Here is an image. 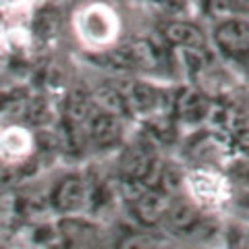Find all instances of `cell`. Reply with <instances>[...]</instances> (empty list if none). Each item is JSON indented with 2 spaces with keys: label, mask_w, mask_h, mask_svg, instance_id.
<instances>
[{
  "label": "cell",
  "mask_w": 249,
  "mask_h": 249,
  "mask_svg": "<svg viewBox=\"0 0 249 249\" xmlns=\"http://www.w3.org/2000/svg\"><path fill=\"white\" fill-rule=\"evenodd\" d=\"M232 2H235L239 9H243V11H247V0H232Z\"/></svg>",
  "instance_id": "cell-12"
},
{
  "label": "cell",
  "mask_w": 249,
  "mask_h": 249,
  "mask_svg": "<svg viewBox=\"0 0 249 249\" xmlns=\"http://www.w3.org/2000/svg\"><path fill=\"white\" fill-rule=\"evenodd\" d=\"M208 44L216 58L243 79L249 58L247 13H232L212 19L208 25Z\"/></svg>",
  "instance_id": "cell-1"
},
{
  "label": "cell",
  "mask_w": 249,
  "mask_h": 249,
  "mask_svg": "<svg viewBox=\"0 0 249 249\" xmlns=\"http://www.w3.org/2000/svg\"><path fill=\"white\" fill-rule=\"evenodd\" d=\"M56 235L60 243L71 247H91L104 243V229L96 218L89 214H71V216H58L56 222Z\"/></svg>",
  "instance_id": "cell-7"
},
{
  "label": "cell",
  "mask_w": 249,
  "mask_h": 249,
  "mask_svg": "<svg viewBox=\"0 0 249 249\" xmlns=\"http://www.w3.org/2000/svg\"><path fill=\"white\" fill-rule=\"evenodd\" d=\"M48 206L56 216L83 214L88 208V175L69 170L50 185Z\"/></svg>",
  "instance_id": "cell-5"
},
{
  "label": "cell",
  "mask_w": 249,
  "mask_h": 249,
  "mask_svg": "<svg viewBox=\"0 0 249 249\" xmlns=\"http://www.w3.org/2000/svg\"><path fill=\"white\" fill-rule=\"evenodd\" d=\"M44 4H50V0H31V11L37 9V6H44Z\"/></svg>",
  "instance_id": "cell-11"
},
{
  "label": "cell",
  "mask_w": 249,
  "mask_h": 249,
  "mask_svg": "<svg viewBox=\"0 0 249 249\" xmlns=\"http://www.w3.org/2000/svg\"><path fill=\"white\" fill-rule=\"evenodd\" d=\"M183 193L197 208L210 214H220L232 201V183L222 173L208 166H197L183 175Z\"/></svg>",
  "instance_id": "cell-3"
},
{
  "label": "cell",
  "mask_w": 249,
  "mask_h": 249,
  "mask_svg": "<svg viewBox=\"0 0 249 249\" xmlns=\"http://www.w3.org/2000/svg\"><path fill=\"white\" fill-rule=\"evenodd\" d=\"M36 137L23 124H6L0 129V164L21 166L34 156Z\"/></svg>",
  "instance_id": "cell-8"
},
{
  "label": "cell",
  "mask_w": 249,
  "mask_h": 249,
  "mask_svg": "<svg viewBox=\"0 0 249 249\" xmlns=\"http://www.w3.org/2000/svg\"><path fill=\"white\" fill-rule=\"evenodd\" d=\"M31 11V0H0V17H17Z\"/></svg>",
  "instance_id": "cell-10"
},
{
  "label": "cell",
  "mask_w": 249,
  "mask_h": 249,
  "mask_svg": "<svg viewBox=\"0 0 249 249\" xmlns=\"http://www.w3.org/2000/svg\"><path fill=\"white\" fill-rule=\"evenodd\" d=\"M170 108H173V114L185 124H199L214 112L212 98L206 91L197 89L196 85L181 89V96H173Z\"/></svg>",
  "instance_id": "cell-9"
},
{
  "label": "cell",
  "mask_w": 249,
  "mask_h": 249,
  "mask_svg": "<svg viewBox=\"0 0 249 249\" xmlns=\"http://www.w3.org/2000/svg\"><path fill=\"white\" fill-rule=\"evenodd\" d=\"M83 143L98 154L121 150L124 143V119L93 102L83 124Z\"/></svg>",
  "instance_id": "cell-4"
},
{
  "label": "cell",
  "mask_w": 249,
  "mask_h": 249,
  "mask_svg": "<svg viewBox=\"0 0 249 249\" xmlns=\"http://www.w3.org/2000/svg\"><path fill=\"white\" fill-rule=\"evenodd\" d=\"M121 17L106 2L83 4L73 15V31L88 52H100L114 46L121 37Z\"/></svg>",
  "instance_id": "cell-2"
},
{
  "label": "cell",
  "mask_w": 249,
  "mask_h": 249,
  "mask_svg": "<svg viewBox=\"0 0 249 249\" xmlns=\"http://www.w3.org/2000/svg\"><path fill=\"white\" fill-rule=\"evenodd\" d=\"M162 42L168 48H175L178 52H191V50H204L210 48L208 44V29L199 25V21L189 19L185 15L178 17H166L160 27Z\"/></svg>",
  "instance_id": "cell-6"
}]
</instances>
